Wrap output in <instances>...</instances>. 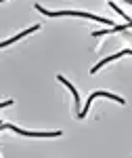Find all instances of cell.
<instances>
[{
  "label": "cell",
  "instance_id": "cell-1",
  "mask_svg": "<svg viewBox=\"0 0 132 158\" xmlns=\"http://www.w3.org/2000/svg\"><path fill=\"white\" fill-rule=\"evenodd\" d=\"M36 9H38L40 13L48 15V17H63V15H69V17H86V19H95V21H101V23L111 25V21H109V19H105V17H96V15H90V13H82V11H46V9H42L40 4H36Z\"/></svg>",
  "mask_w": 132,
  "mask_h": 158
},
{
  "label": "cell",
  "instance_id": "cell-4",
  "mask_svg": "<svg viewBox=\"0 0 132 158\" xmlns=\"http://www.w3.org/2000/svg\"><path fill=\"white\" fill-rule=\"evenodd\" d=\"M40 25H32L29 30H25V32H21V34H17V36H13V38H9V40H4V42H0V49L2 47H6V44H11V42H17L19 38H23V36H27V34H32V32H36Z\"/></svg>",
  "mask_w": 132,
  "mask_h": 158
},
{
  "label": "cell",
  "instance_id": "cell-3",
  "mask_svg": "<svg viewBox=\"0 0 132 158\" xmlns=\"http://www.w3.org/2000/svg\"><path fill=\"white\" fill-rule=\"evenodd\" d=\"M122 55H132V51H122V53H115V55H111V57H105V59H101V63H96L95 68H92V70H90V72L92 74H96L99 72V68H103V65H105V63H109V61H113V59H120Z\"/></svg>",
  "mask_w": 132,
  "mask_h": 158
},
{
  "label": "cell",
  "instance_id": "cell-2",
  "mask_svg": "<svg viewBox=\"0 0 132 158\" xmlns=\"http://www.w3.org/2000/svg\"><path fill=\"white\" fill-rule=\"evenodd\" d=\"M95 97H109V99H115L118 103H124V99H122V97H118V95H113V93H105V91H96V93H92V95L88 97V101H86L84 110H80V118H84V116H86V112H88V108H90V103H92V99H95Z\"/></svg>",
  "mask_w": 132,
  "mask_h": 158
},
{
  "label": "cell",
  "instance_id": "cell-5",
  "mask_svg": "<svg viewBox=\"0 0 132 158\" xmlns=\"http://www.w3.org/2000/svg\"><path fill=\"white\" fill-rule=\"evenodd\" d=\"M0 2H4V0H0Z\"/></svg>",
  "mask_w": 132,
  "mask_h": 158
}]
</instances>
